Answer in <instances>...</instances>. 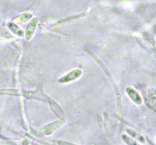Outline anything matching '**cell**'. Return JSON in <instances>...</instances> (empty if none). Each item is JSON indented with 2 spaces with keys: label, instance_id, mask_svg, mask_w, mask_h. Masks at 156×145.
<instances>
[{
  "label": "cell",
  "instance_id": "cell-1",
  "mask_svg": "<svg viewBox=\"0 0 156 145\" xmlns=\"http://www.w3.org/2000/svg\"><path fill=\"white\" fill-rule=\"evenodd\" d=\"M127 92L128 94H129L130 98L132 99L134 102H136V103H139V104H140V103H142L141 97H140V96L139 95V94L136 91H134L132 88H128Z\"/></svg>",
  "mask_w": 156,
  "mask_h": 145
},
{
  "label": "cell",
  "instance_id": "cell-2",
  "mask_svg": "<svg viewBox=\"0 0 156 145\" xmlns=\"http://www.w3.org/2000/svg\"><path fill=\"white\" fill-rule=\"evenodd\" d=\"M81 74V71L79 70H75V71H72V72L69 73L66 76L63 78V80H61V81H69L71 80H74L76 78L79 77Z\"/></svg>",
  "mask_w": 156,
  "mask_h": 145
}]
</instances>
